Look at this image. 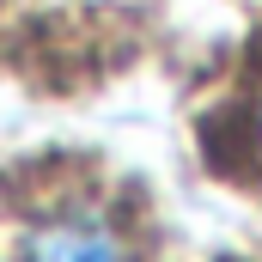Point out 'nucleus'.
<instances>
[{"label":"nucleus","instance_id":"2","mask_svg":"<svg viewBox=\"0 0 262 262\" xmlns=\"http://www.w3.org/2000/svg\"><path fill=\"white\" fill-rule=\"evenodd\" d=\"M250 128H244V159H250V171H256V183H262V92L250 98V116H244Z\"/></svg>","mask_w":262,"mask_h":262},{"label":"nucleus","instance_id":"1","mask_svg":"<svg viewBox=\"0 0 262 262\" xmlns=\"http://www.w3.org/2000/svg\"><path fill=\"white\" fill-rule=\"evenodd\" d=\"M12 262H146V250L128 213H116L104 195L73 189L25 213Z\"/></svg>","mask_w":262,"mask_h":262}]
</instances>
